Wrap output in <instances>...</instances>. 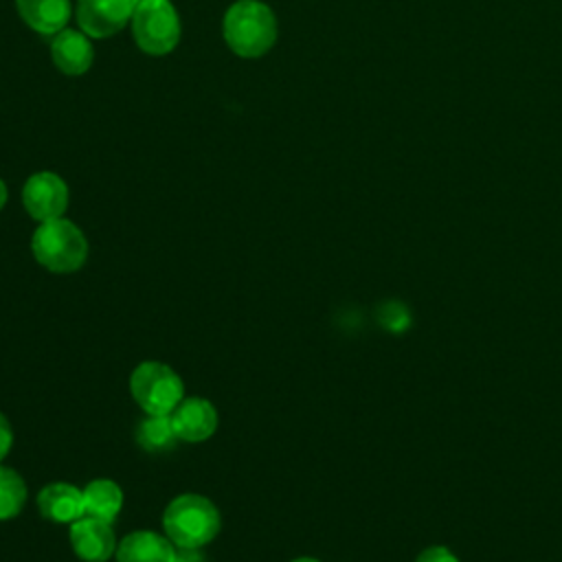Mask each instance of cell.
<instances>
[{
  "mask_svg": "<svg viewBox=\"0 0 562 562\" xmlns=\"http://www.w3.org/2000/svg\"><path fill=\"white\" fill-rule=\"evenodd\" d=\"M171 562H206V558L193 547H178Z\"/></svg>",
  "mask_w": 562,
  "mask_h": 562,
  "instance_id": "obj_20",
  "label": "cell"
},
{
  "mask_svg": "<svg viewBox=\"0 0 562 562\" xmlns=\"http://www.w3.org/2000/svg\"><path fill=\"white\" fill-rule=\"evenodd\" d=\"M173 542L156 531H132L116 544V562H171Z\"/></svg>",
  "mask_w": 562,
  "mask_h": 562,
  "instance_id": "obj_12",
  "label": "cell"
},
{
  "mask_svg": "<svg viewBox=\"0 0 562 562\" xmlns=\"http://www.w3.org/2000/svg\"><path fill=\"white\" fill-rule=\"evenodd\" d=\"M20 18L42 35H57L70 18V0H15Z\"/></svg>",
  "mask_w": 562,
  "mask_h": 562,
  "instance_id": "obj_13",
  "label": "cell"
},
{
  "mask_svg": "<svg viewBox=\"0 0 562 562\" xmlns=\"http://www.w3.org/2000/svg\"><path fill=\"white\" fill-rule=\"evenodd\" d=\"M31 248L35 259L50 272H75L88 257L83 233L64 217L42 222L33 233Z\"/></svg>",
  "mask_w": 562,
  "mask_h": 562,
  "instance_id": "obj_3",
  "label": "cell"
},
{
  "mask_svg": "<svg viewBox=\"0 0 562 562\" xmlns=\"http://www.w3.org/2000/svg\"><path fill=\"white\" fill-rule=\"evenodd\" d=\"M130 391L147 415H171L184 400V386L178 373L162 362H140L130 378Z\"/></svg>",
  "mask_w": 562,
  "mask_h": 562,
  "instance_id": "obj_4",
  "label": "cell"
},
{
  "mask_svg": "<svg viewBox=\"0 0 562 562\" xmlns=\"http://www.w3.org/2000/svg\"><path fill=\"white\" fill-rule=\"evenodd\" d=\"M171 424L180 441L198 443L217 428V411L204 397H184L171 413Z\"/></svg>",
  "mask_w": 562,
  "mask_h": 562,
  "instance_id": "obj_9",
  "label": "cell"
},
{
  "mask_svg": "<svg viewBox=\"0 0 562 562\" xmlns=\"http://www.w3.org/2000/svg\"><path fill=\"white\" fill-rule=\"evenodd\" d=\"M136 441L143 450L147 452H165L176 448V443L180 441L173 424H171V415H147L136 430Z\"/></svg>",
  "mask_w": 562,
  "mask_h": 562,
  "instance_id": "obj_15",
  "label": "cell"
},
{
  "mask_svg": "<svg viewBox=\"0 0 562 562\" xmlns=\"http://www.w3.org/2000/svg\"><path fill=\"white\" fill-rule=\"evenodd\" d=\"M132 33L147 55H167L180 40V22L169 0H138L132 15Z\"/></svg>",
  "mask_w": 562,
  "mask_h": 562,
  "instance_id": "obj_5",
  "label": "cell"
},
{
  "mask_svg": "<svg viewBox=\"0 0 562 562\" xmlns=\"http://www.w3.org/2000/svg\"><path fill=\"white\" fill-rule=\"evenodd\" d=\"M22 204L26 213L40 224L57 220L68 206V187L53 171L33 173L22 187Z\"/></svg>",
  "mask_w": 562,
  "mask_h": 562,
  "instance_id": "obj_6",
  "label": "cell"
},
{
  "mask_svg": "<svg viewBox=\"0 0 562 562\" xmlns=\"http://www.w3.org/2000/svg\"><path fill=\"white\" fill-rule=\"evenodd\" d=\"M138 0H79L77 22L88 37H110L132 22Z\"/></svg>",
  "mask_w": 562,
  "mask_h": 562,
  "instance_id": "obj_7",
  "label": "cell"
},
{
  "mask_svg": "<svg viewBox=\"0 0 562 562\" xmlns=\"http://www.w3.org/2000/svg\"><path fill=\"white\" fill-rule=\"evenodd\" d=\"M292 562H318V560H314V558H296Z\"/></svg>",
  "mask_w": 562,
  "mask_h": 562,
  "instance_id": "obj_22",
  "label": "cell"
},
{
  "mask_svg": "<svg viewBox=\"0 0 562 562\" xmlns=\"http://www.w3.org/2000/svg\"><path fill=\"white\" fill-rule=\"evenodd\" d=\"M70 544L77 558L86 562H105L116 553V540L110 522L81 516L70 522Z\"/></svg>",
  "mask_w": 562,
  "mask_h": 562,
  "instance_id": "obj_8",
  "label": "cell"
},
{
  "mask_svg": "<svg viewBox=\"0 0 562 562\" xmlns=\"http://www.w3.org/2000/svg\"><path fill=\"white\" fill-rule=\"evenodd\" d=\"M37 509L53 522H75L83 516V492L70 483H50L40 490Z\"/></svg>",
  "mask_w": 562,
  "mask_h": 562,
  "instance_id": "obj_11",
  "label": "cell"
},
{
  "mask_svg": "<svg viewBox=\"0 0 562 562\" xmlns=\"http://www.w3.org/2000/svg\"><path fill=\"white\" fill-rule=\"evenodd\" d=\"M378 323L393 331V334H400L404 329L411 327V312L406 310L404 303H397V301H389L384 305H380L378 310Z\"/></svg>",
  "mask_w": 562,
  "mask_h": 562,
  "instance_id": "obj_17",
  "label": "cell"
},
{
  "mask_svg": "<svg viewBox=\"0 0 562 562\" xmlns=\"http://www.w3.org/2000/svg\"><path fill=\"white\" fill-rule=\"evenodd\" d=\"M26 503V483L11 470L0 465V520L15 518Z\"/></svg>",
  "mask_w": 562,
  "mask_h": 562,
  "instance_id": "obj_16",
  "label": "cell"
},
{
  "mask_svg": "<svg viewBox=\"0 0 562 562\" xmlns=\"http://www.w3.org/2000/svg\"><path fill=\"white\" fill-rule=\"evenodd\" d=\"M83 516L112 522L123 507V492L110 479H94L83 490Z\"/></svg>",
  "mask_w": 562,
  "mask_h": 562,
  "instance_id": "obj_14",
  "label": "cell"
},
{
  "mask_svg": "<svg viewBox=\"0 0 562 562\" xmlns=\"http://www.w3.org/2000/svg\"><path fill=\"white\" fill-rule=\"evenodd\" d=\"M4 202H7V187H4V182L0 180V209L4 206Z\"/></svg>",
  "mask_w": 562,
  "mask_h": 562,
  "instance_id": "obj_21",
  "label": "cell"
},
{
  "mask_svg": "<svg viewBox=\"0 0 562 562\" xmlns=\"http://www.w3.org/2000/svg\"><path fill=\"white\" fill-rule=\"evenodd\" d=\"M224 40L239 57H261L277 40V18L259 0H239L224 15Z\"/></svg>",
  "mask_w": 562,
  "mask_h": 562,
  "instance_id": "obj_1",
  "label": "cell"
},
{
  "mask_svg": "<svg viewBox=\"0 0 562 562\" xmlns=\"http://www.w3.org/2000/svg\"><path fill=\"white\" fill-rule=\"evenodd\" d=\"M53 61L64 75H83L92 66V44L83 31L64 29L50 44Z\"/></svg>",
  "mask_w": 562,
  "mask_h": 562,
  "instance_id": "obj_10",
  "label": "cell"
},
{
  "mask_svg": "<svg viewBox=\"0 0 562 562\" xmlns=\"http://www.w3.org/2000/svg\"><path fill=\"white\" fill-rule=\"evenodd\" d=\"M415 562H459V560L446 547H430V549L422 551Z\"/></svg>",
  "mask_w": 562,
  "mask_h": 562,
  "instance_id": "obj_18",
  "label": "cell"
},
{
  "mask_svg": "<svg viewBox=\"0 0 562 562\" xmlns=\"http://www.w3.org/2000/svg\"><path fill=\"white\" fill-rule=\"evenodd\" d=\"M220 525L217 507L200 494L176 496L162 514L165 533L176 547L200 549L217 536Z\"/></svg>",
  "mask_w": 562,
  "mask_h": 562,
  "instance_id": "obj_2",
  "label": "cell"
},
{
  "mask_svg": "<svg viewBox=\"0 0 562 562\" xmlns=\"http://www.w3.org/2000/svg\"><path fill=\"white\" fill-rule=\"evenodd\" d=\"M11 443H13V430H11V424H9V419L0 413V461L9 454Z\"/></svg>",
  "mask_w": 562,
  "mask_h": 562,
  "instance_id": "obj_19",
  "label": "cell"
}]
</instances>
